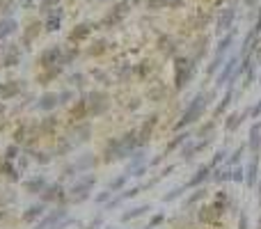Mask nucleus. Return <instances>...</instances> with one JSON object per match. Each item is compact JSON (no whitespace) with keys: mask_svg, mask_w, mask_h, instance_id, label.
Wrapping results in <instances>:
<instances>
[{"mask_svg":"<svg viewBox=\"0 0 261 229\" xmlns=\"http://www.w3.org/2000/svg\"><path fill=\"white\" fill-rule=\"evenodd\" d=\"M41 213H44V206H41V204H37V206H32V209L25 213V220H35L37 215H41Z\"/></svg>","mask_w":261,"mask_h":229,"instance_id":"f03ea898","label":"nucleus"},{"mask_svg":"<svg viewBox=\"0 0 261 229\" xmlns=\"http://www.w3.org/2000/svg\"><path fill=\"white\" fill-rule=\"evenodd\" d=\"M44 179H41V177H37V179H30V181H25V186H27V190H30V192H39V188L41 186H44Z\"/></svg>","mask_w":261,"mask_h":229,"instance_id":"f257e3e1","label":"nucleus"},{"mask_svg":"<svg viewBox=\"0 0 261 229\" xmlns=\"http://www.w3.org/2000/svg\"><path fill=\"white\" fill-rule=\"evenodd\" d=\"M50 105H53V96H50V94H46V96H44V99H41L39 108H46V110H48V108H50Z\"/></svg>","mask_w":261,"mask_h":229,"instance_id":"7ed1b4c3","label":"nucleus"},{"mask_svg":"<svg viewBox=\"0 0 261 229\" xmlns=\"http://www.w3.org/2000/svg\"><path fill=\"white\" fill-rule=\"evenodd\" d=\"M12 30H14V21H9L7 25H5V23H3V25H0V39H3V35H5V32H12Z\"/></svg>","mask_w":261,"mask_h":229,"instance_id":"20e7f679","label":"nucleus"}]
</instances>
